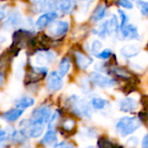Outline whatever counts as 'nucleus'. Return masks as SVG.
Masks as SVG:
<instances>
[{
	"instance_id": "nucleus-3",
	"label": "nucleus",
	"mask_w": 148,
	"mask_h": 148,
	"mask_svg": "<svg viewBox=\"0 0 148 148\" xmlns=\"http://www.w3.org/2000/svg\"><path fill=\"white\" fill-rule=\"evenodd\" d=\"M19 127L20 132L29 138H38L44 131V125L34 123L30 120H23L19 123Z\"/></svg>"
},
{
	"instance_id": "nucleus-31",
	"label": "nucleus",
	"mask_w": 148,
	"mask_h": 148,
	"mask_svg": "<svg viewBox=\"0 0 148 148\" xmlns=\"http://www.w3.org/2000/svg\"><path fill=\"white\" fill-rule=\"evenodd\" d=\"M114 72L119 75L120 77H123V78H129V74L123 69L121 68H114Z\"/></svg>"
},
{
	"instance_id": "nucleus-33",
	"label": "nucleus",
	"mask_w": 148,
	"mask_h": 148,
	"mask_svg": "<svg viewBox=\"0 0 148 148\" xmlns=\"http://www.w3.org/2000/svg\"><path fill=\"white\" fill-rule=\"evenodd\" d=\"M119 5L125 8V9H133L134 3L130 0H119Z\"/></svg>"
},
{
	"instance_id": "nucleus-10",
	"label": "nucleus",
	"mask_w": 148,
	"mask_h": 148,
	"mask_svg": "<svg viewBox=\"0 0 148 148\" xmlns=\"http://www.w3.org/2000/svg\"><path fill=\"white\" fill-rule=\"evenodd\" d=\"M140 51V47L137 43H127L121 49V55L127 59L136 56Z\"/></svg>"
},
{
	"instance_id": "nucleus-7",
	"label": "nucleus",
	"mask_w": 148,
	"mask_h": 148,
	"mask_svg": "<svg viewBox=\"0 0 148 148\" xmlns=\"http://www.w3.org/2000/svg\"><path fill=\"white\" fill-rule=\"evenodd\" d=\"M47 86L50 91H59L63 86L62 77L58 72H51L47 78Z\"/></svg>"
},
{
	"instance_id": "nucleus-17",
	"label": "nucleus",
	"mask_w": 148,
	"mask_h": 148,
	"mask_svg": "<svg viewBox=\"0 0 148 148\" xmlns=\"http://www.w3.org/2000/svg\"><path fill=\"white\" fill-rule=\"evenodd\" d=\"M75 59L77 65L81 69H88L93 62V59L89 56H87L82 53H75Z\"/></svg>"
},
{
	"instance_id": "nucleus-20",
	"label": "nucleus",
	"mask_w": 148,
	"mask_h": 148,
	"mask_svg": "<svg viewBox=\"0 0 148 148\" xmlns=\"http://www.w3.org/2000/svg\"><path fill=\"white\" fill-rule=\"evenodd\" d=\"M107 15V8L103 5H99L92 15V20L94 22H99L102 20Z\"/></svg>"
},
{
	"instance_id": "nucleus-37",
	"label": "nucleus",
	"mask_w": 148,
	"mask_h": 148,
	"mask_svg": "<svg viewBox=\"0 0 148 148\" xmlns=\"http://www.w3.org/2000/svg\"><path fill=\"white\" fill-rule=\"evenodd\" d=\"M7 42V37L4 36V34H0V44Z\"/></svg>"
},
{
	"instance_id": "nucleus-22",
	"label": "nucleus",
	"mask_w": 148,
	"mask_h": 148,
	"mask_svg": "<svg viewBox=\"0 0 148 148\" xmlns=\"http://www.w3.org/2000/svg\"><path fill=\"white\" fill-rule=\"evenodd\" d=\"M91 105L96 110H102L107 107L108 101L101 97H94L91 100Z\"/></svg>"
},
{
	"instance_id": "nucleus-1",
	"label": "nucleus",
	"mask_w": 148,
	"mask_h": 148,
	"mask_svg": "<svg viewBox=\"0 0 148 148\" xmlns=\"http://www.w3.org/2000/svg\"><path fill=\"white\" fill-rule=\"evenodd\" d=\"M68 107L71 109L72 113L81 118L90 119L92 116V111L90 105L87 101L80 98L77 95H72L67 101Z\"/></svg>"
},
{
	"instance_id": "nucleus-24",
	"label": "nucleus",
	"mask_w": 148,
	"mask_h": 148,
	"mask_svg": "<svg viewBox=\"0 0 148 148\" xmlns=\"http://www.w3.org/2000/svg\"><path fill=\"white\" fill-rule=\"evenodd\" d=\"M98 147L99 148H121V147L117 146L111 140H109L107 138L101 137L98 140Z\"/></svg>"
},
{
	"instance_id": "nucleus-2",
	"label": "nucleus",
	"mask_w": 148,
	"mask_h": 148,
	"mask_svg": "<svg viewBox=\"0 0 148 148\" xmlns=\"http://www.w3.org/2000/svg\"><path fill=\"white\" fill-rule=\"evenodd\" d=\"M141 122L142 121L138 117H122L116 124V131L121 137H126L138 130L141 126Z\"/></svg>"
},
{
	"instance_id": "nucleus-29",
	"label": "nucleus",
	"mask_w": 148,
	"mask_h": 148,
	"mask_svg": "<svg viewBox=\"0 0 148 148\" xmlns=\"http://www.w3.org/2000/svg\"><path fill=\"white\" fill-rule=\"evenodd\" d=\"M119 13H120V16H121V26H120V29L124 28L127 24H128V16L123 11V10H119Z\"/></svg>"
},
{
	"instance_id": "nucleus-4",
	"label": "nucleus",
	"mask_w": 148,
	"mask_h": 148,
	"mask_svg": "<svg viewBox=\"0 0 148 148\" xmlns=\"http://www.w3.org/2000/svg\"><path fill=\"white\" fill-rule=\"evenodd\" d=\"M52 115L51 109L48 107H39L33 110L30 121L36 124L44 125L49 123Z\"/></svg>"
},
{
	"instance_id": "nucleus-19",
	"label": "nucleus",
	"mask_w": 148,
	"mask_h": 148,
	"mask_svg": "<svg viewBox=\"0 0 148 148\" xmlns=\"http://www.w3.org/2000/svg\"><path fill=\"white\" fill-rule=\"evenodd\" d=\"M34 104H35V99L28 96H24L18 99L15 103L16 107L21 109H26L29 107H32Z\"/></svg>"
},
{
	"instance_id": "nucleus-5",
	"label": "nucleus",
	"mask_w": 148,
	"mask_h": 148,
	"mask_svg": "<svg viewBox=\"0 0 148 148\" xmlns=\"http://www.w3.org/2000/svg\"><path fill=\"white\" fill-rule=\"evenodd\" d=\"M69 28V24L66 21L52 22L48 28V33L53 36H62L67 33Z\"/></svg>"
},
{
	"instance_id": "nucleus-36",
	"label": "nucleus",
	"mask_w": 148,
	"mask_h": 148,
	"mask_svg": "<svg viewBox=\"0 0 148 148\" xmlns=\"http://www.w3.org/2000/svg\"><path fill=\"white\" fill-rule=\"evenodd\" d=\"M142 148H148V134L144 137L142 140Z\"/></svg>"
},
{
	"instance_id": "nucleus-16",
	"label": "nucleus",
	"mask_w": 148,
	"mask_h": 148,
	"mask_svg": "<svg viewBox=\"0 0 148 148\" xmlns=\"http://www.w3.org/2000/svg\"><path fill=\"white\" fill-rule=\"evenodd\" d=\"M56 141H57V136L56 131L53 129H49L46 132V134L43 135L42 139L41 140V144L50 147L56 145L57 143Z\"/></svg>"
},
{
	"instance_id": "nucleus-25",
	"label": "nucleus",
	"mask_w": 148,
	"mask_h": 148,
	"mask_svg": "<svg viewBox=\"0 0 148 148\" xmlns=\"http://www.w3.org/2000/svg\"><path fill=\"white\" fill-rule=\"evenodd\" d=\"M62 127L64 131L70 133L75 128V121L72 119H67L62 123Z\"/></svg>"
},
{
	"instance_id": "nucleus-38",
	"label": "nucleus",
	"mask_w": 148,
	"mask_h": 148,
	"mask_svg": "<svg viewBox=\"0 0 148 148\" xmlns=\"http://www.w3.org/2000/svg\"><path fill=\"white\" fill-rule=\"evenodd\" d=\"M34 3H37V4H41V3H44V2H46L47 0H32Z\"/></svg>"
},
{
	"instance_id": "nucleus-15",
	"label": "nucleus",
	"mask_w": 148,
	"mask_h": 148,
	"mask_svg": "<svg viewBox=\"0 0 148 148\" xmlns=\"http://www.w3.org/2000/svg\"><path fill=\"white\" fill-rule=\"evenodd\" d=\"M23 113V109L16 108L10 109L9 111L3 114L2 118L8 122H14L22 116Z\"/></svg>"
},
{
	"instance_id": "nucleus-30",
	"label": "nucleus",
	"mask_w": 148,
	"mask_h": 148,
	"mask_svg": "<svg viewBox=\"0 0 148 148\" xmlns=\"http://www.w3.org/2000/svg\"><path fill=\"white\" fill-rule=\"evenodd\" d=\"M138 144H139V140H138L137 137H134V136L130 137L127 141V147L129 148L137 147Z\"/></svg>"
},
{
	"instance_id": "nucleus-26",
	"label": "nucleus",
	"mask_w": 148,
	"mask_h": 148,
	"mask_svg": "<svg viewBox=\"0 0 148 148\" xmlns=\"http://www.w3.org/2000/svg\"><path fill=\"white\" fill-rule=\"evenodd\" d=\"M120 29L118 18L115 15H113L111 19L109 20V31L111 32H117Z\"/></svg>"
},
{
	"instance_id": "nucleus-13",
	"label": "nucleus",
	"mask_w": 148,
	"mask_h": 148,
	"mask_svg": "<svg viewBox=\"0 0 148 148\" xmlns=\"http://www.w3.org/2000/svg\"><path fill=\"white\" fill-rule=\"evenodd\" d=\"M56 9L64 14H69L73 11L75 7L76 0H57Z\"/></svg>"
},
{
	"instance_id": "nucleus-18",
	"label": "nucleus",
	"mask_w": 148,
	"mask_h": 148,
	"mask_svg": "<svg viewBox=\"0 0 148 148\" xmlns=\"http://www.w3.org/2000/svg\"><path fill=\"white\" fill-rule=\"evenodd\" d=\"M94 33L97 36H99L101 38H105L108 35L110 34L109 31V21H104L101 23L98 28H96L94 30Z\"/></svg>"
},
{
	"instance_id": "nucleus-23",
	"label": "nucleus",
	"mask_w": 148,
	"mask_h": 148,
	"mask_svg": "<svg viewBox=\"0 0 148 148\" xmlns=\"http://www.w3.org/2000/svg\"><path fill=\"white\" fill-rule=\"evenodd\" d=\"M10 140H12V142L16 143V144H23L26 141V137L20 132L17 130H14L11 134H10Z\"/></svg>"
},
{
	"instance_id": "nucleus-35",
	"label": "nucleus",
	"mask_w": 148,
	"mask_h": 148,
	"mask_svg": "<svg viewBox=\"0 0 148 148\" xmlns=\"http://www.w3.org/2000/svg\"><path fill=\"white\" fill-rule=\"evenodd\" d=\"M7 16L6 8L4 6H0V20L3 19Z\"/></svg>"
},
{
	"instance_id": "nucleus-12",
	"label": "nucleus",
	"mask_w": 148,
	"mask_h": 148,
	"mask_svg": "<svg viewBox=\"0 0 148 148\" xmlns=\"http://www.w3.org/2000/svg\"><path fill=\"white\" fill-rule=\"evenodd\" d=\"M120 30L122 38L124 39H139L140 37L138 29L134 24H127Z\"/></svg>"
},
{
	"instance_id": "nucleus-40",
	"label": "nucleus",
	"mask_w": 148,
	"mask_h": 148,
	"mask_svg": "<svg viewBox=\"0 0 148 148\" xmlns=\"http://www.w3.org/2000/svg\"><path fill=\"white\" fill-rule=\"evenodd\" d=\"M0 1H3V0H0Z\"/></svg>"
},
{
	"instance_id": "nucleus-21",
	"label": "nucleus",
	"mask_w": 148,
	"mask_h": 148,
	"mask_svg": "<svg viewBox=\"0 0 148 148\" xmlns=\"http://www.w3.org/2000/svg\"><path fill=\"white\" fill-rule=\"evenodd\" d=\"M70 66H71V64H70L69 60L68 58H63L59 64V68H58L59 75L62 77L65 76L69 73V71L70 69Z\"/></svg>"
},
{
	"instance_id": "nucleus-6",
	"label": "nucleus",
	"mask_w": 148,
	"mask_h": 148,
	"mask_svg": "<svg viewBox=\"0 0 148 148\" xmlns=\"http://www.w3.org/2000/svg\"><path fill=\"white\" fill-rule=\"evenodd\" d=\"M90 79L96 86L100 88H112L115 85V81L112 78H109L101 73L92 72L90 74Z\"/></svg>"
},
{
	"instance_id": "nucleus-32",
	"label": "nucleus",
	"mask_w": 148,
	"mask_h": 148,
	"mask_svg": "<svg viewBox=\"0 0 148 148\" xmlns=\"http://www.w3.org/2000/svg\"><path fill=\"white\" fill-rule=\"evenodd\" d=\"M110 56H111V50H110L109 49H106L101 51V52H100L98 55H96L95 56L98 57V58H100V59H104V60H105V59L109 58Z\"/></svg>"
},
{
	"instance_id": "nucleus-8",
	"label": "nucleus",
	"mask_w": 148,
	"mask_h": 148,
	"mask_svg": "<svg viewBox=\"0 0 148 148\" xmlns=\"http://www.w3.org/2000/svg\"><path fill=\"white\" fill-rule=\"evenodd\" d=\"M23 19L20 11L15 10L12 13H10L8 16L6 20L3 22V28H5L6 29H13L21 25Z\"/></svg>"
},
{
	"instance_id": "nucleus-9",
	"label": "nucleus",
	"mask_w": 148,
	"mask_h": 148,
	"mask_svg": "<svg viewBox=\"0 0 148 148\" xmlns=\"http://www.w3.org/2000/svg\"><path fill=\"white\" fill-rule=\"evenodd\" d=\"M57 13L56 11H49V12H45L42 15H41L36 22V26L37 29H42L46 27L47 25L50 24L54 20L57 18Z\"/></svg>"
},
{
	"instance_id": "nucleus-39",
	"label": "nucleus",
	"mask_w": 148,
	"mask_h": 148,
	"mask_svg": "<svg viewBox=\"0 0 148 148\" xmlns=\"http://www.w3.org/2000/svg\"><path fill=\"white\" fill-rule=\"evenodd\" d=\"M3 82V75L2 73H0V86L2 85Z\"/></svg>"
},
{
	"instance_id": "nucleus-34",
	"label": "nucleus",
	"mask_w": 148,
	"mask_h": 148,
	"mask_svg": "<svg viewBox=\"0 0 148 148\" xmlns=\"http://www.w3.org/2000/svg\"><path fill=\"white\" fill-rule=\"evenodd\" d=\"M53 148H74V146L70 143L61 142V143H56V145H54Z\"/></svg>"
},
{
	"instance_id": "nucleus-28",
	"label": "nucleus",
	"mask_w": 148,
	"mask_h": 148,
	"mask_svg": "<svg viewBox=\"0 0 148 148\" xmlns=\"http://www.w3.org/2000/svg\"><path fill=\"white\" fill-rule=\"evenodd\" d=\"M138 7L143 16H148V2L140 0L138 1Z\"/></svg>"
},
{
	"instance_id": "nucleus-14",
	"label": "nucleus",
	"mask_w": 148,
	"mask_h": 148,
	"mask_svg": "<svg viewBox=\"0 0 148 148\" xmlns=\"http://www.w3.org/2000/svg\"><path fill=\"white\" fill-rule=\"evenodd\" d=\"M119 106H120V109L122 112L132 113V112H134V110L137 109L138 103H137V101L134 98L127 97V98L122 99L120 101V105Z\"/></svg>"
},
{
	"instance_id": "nucleus-27",
	"label": "nucleus",
	"mask_w": 148,
	"mask_h": 148,
	"mask_svg": "<svg viewBox=\"0 0 148 148\" xmlns=\"http://www.w3.org/2000/svg\"><path fill=\"white\" fill-rule=\"evenodd\" d=\"M101 49H102V43H101L99 40H95V41H93V42H92V44H91V52H92L95 56L98 55V54L101 52Z\"/></svg>"
},
{
	"instance_id": "nucleus-11",
	"label": "nucleus",
	"mask_w": 148,
	"mask_h": 148,
	"mask_svg": "<svg viewBox=\"0 0 148 148\" xmlns=\"http://www.w3.org/2000/svg\"><path fill=\"white\" fill-rule=\"evenodd\" d=\"M55 59L54 53L50 51L47 52H39L34 56L35 63L40 67H43L46 64L51 63V62Z\"/></svg>"
}]
</instances>
